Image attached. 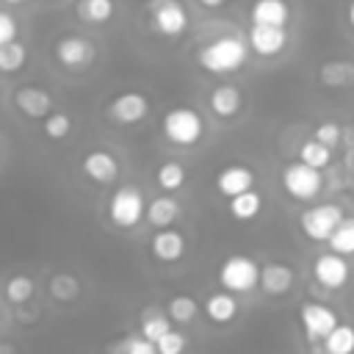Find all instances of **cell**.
I'll return each instance as SVG.
<instances>
[{"instance_id":"1","label":"cell","mask_w":354,"mask_h":354,"mask_svg":"<svg viewBox=\"0 0 354 354\" xmlns=\"http://www.w3.org/2000/svg\"><path fill=\"white\" fill-rule=\"evenodd\" d=\"M246 58H249V44L243 41V36H235V33L216 36L196 50L199 69H205L210 75H230V72L241 69L246 64Z\"/></svg>"},{"instance_id":"2","label":"cell","mask_w":354,"mask_h":354,"mask_svg":"<svg viewBox=\"0 0 354 354\" xmlns=\"http://www.w3.org/2000/svg\"><path fill=\"white\" fill-rule=\"evenodd\" d=\"M160 133L169 144L177 147H191L205 136V119L196 108L191 105H174L163 113L160 119Z\"/></svg>"},{"instance_id":"3","label":"cell","mask_w":354,"mask_h":354,"mask_svg":"<svg viewBox=\"0 0 354 354\" xmlns=\"http://www.w3.org/2000/svg\"><path fill=\"white\" fill-rule=\"evenodd\" d=\"M147 17L149 28L163 39H180L191 25V14L180 0H147Z\"/></svg>"},{"instance_id":"4","label":"cell","mask_w":354,"mask_h":354,"mask_svg":"<svg viewBox=\"0 0 354 354\" xmlns=\"http://www.w3.org/2000/svg\"><path fill=\"white\" fill-rule=\"evenodd\" d=\"M147 216V199L138 185H122L108 199V218L119 230H133Z\"/></svg>"},{"instance_id":"5","label":"cell","mask_w":354,"mask_h":354,"mask_svg":"<svg viewBox=\"0 0 354 354\" xmlns=\"http://www.w3.org/2000/svg\"><path fill=\"white\" fill-rule=\"evenodd\" d=\"M279 180H282L285 194L290 199H296V202H310V199H315L324 191V171L321 169H313V166H307L301 160L288 163L282 169V177Z\"/></svg>"},{"instance_id":"6","label":"cell","mask_w":354,"mask_h":354,"mask_svg":"<svg viewBox=\"0 0 354 354\" xmlns=\"http://www.w3.org/2000/svg\"><path fill=\"white\" fill-rule=\"evenodd\" d=\"M260 282V266L252 257L243 254H230L218 266V285L230 293H249Z\"/></svg>"},{"instance_id":"7","label":"cell","mask_w":354,"mask_h":354,"mask_svg":"<svg viewBox=\"0 0 354 354\" xmlns=\"http://www.w3.org/2000/svg\"><path fill=\"white\" fill-rule=\"evenodd\" d=\"M147 113H149V97L144 91H136V88L113 94L105 105V119L119 124V127L138 124V122L147 119Z\"/></svg>"},{"instance_id":"8","label":"cell","mask_w":354,"mask_h":354,"mask_svg":"<svg viewBox=\"0 0 354 354\" xmlns=\"http://www.w3.org/2000/svg\"><path fill=\"white\" fill-rule=\"evenodd\" d=\"M343 216H346V210H343L337 202H321V205H313V207L301 210L299 227H301V232H304L310 241L326 243V238L332 235V230L340 224Z\"/></svg>"},{"instance_id":"9","label":"cell","mask_w":354,"mask_h":354,"mask_svg":"<svg viewBox=\"0 0 354 354\" xmlns=\"http://www.w3.org/2000/svg\"><path fill=\"white\" fill-rule=\"evenodd\" d=\"M313 279L318 288L324 290H340L348 285L351 279V263L346 254H337V252H326V254H318L315 263H313Z\"/></svg>"},{"instance_id":"10","label":"cell","mask_w":354,"mask_h":354,"mask_svg":"<svg viewBox=\"0 0 354 354\" xmlns=\"http://www.w3.org/2000/svg\"><path fill=\"white\" fill-rule=\"evenodd\" d=\"M299 324H301V332L310 343H321L337 324V313L329 307V304H321V301H304L299 307Z\"/></svg>"},{"instance_id":"11","label":"cell","mask_w":354,"mask_h":354,"mask_svg":"<svg viewBox=\"0 0 354 354\" xmlns=\"http://www.w3.org/2000/svg\"><path fill=\"white\" fill-rule=\"evenodd\" d=\"M53 55L64 69H86L88 64H94L97 58V47L94 41H88L86 36H75L66 33L53 44Z\"/></svg>"},{"instance_id":"12","label":"cell","mask_w":354,"mask_h":354,"mask_svg":"<svg viewBox=\"0 0 354 354\" xmlns=\"http://www.w3.org/2000/svg\"><path fill=\"white\" fill-rule=\"evenodd\" d=\"M246 44L254 55L274 58L288 47V30L279 25H254L252 22V28L246 33Z\"/></svg>"},{"instance_id":"13","label":"cell","mask_w":354,"mask_h":354,"mask_svg":"<svg viewBox=\"0 0 354 354\" xmlns=\"http://www.w3.org/2000/svg\"><path fill=\"white\" fill-rule=\"evenodd\" d=\"M80 171L97 185H111L119 177V160L108 149H88L80 158Z\"/></svg>"},{"instance_id":"14","label":"cell","mask_w":354,"mask_h":354,"mask_svg":"<svg viewBox=\"0 0 354 354\" xmlns=\"http://www.w3.org/2000/svg\"><path fill=\"white\" fill-rule=\"evenodd\" d=\"M207 108H210V113H213L216 119L230 122V119H235V116L241 113V108H243V94H241V88H238L235 83H218V86H213L210 94H207Z\"/></svg>"},{"instance_id":"15","label":"cell","mask_w":354,"mask_h":354,"mask_svg":"<svg viewBox=\"0 0 354 354\" xmlns=\"http://www.w3.org/2000/svg\"><path fill=\"white\" fill-rule=\"evenodd\" d=\"M11 100H14L17 111L22 116H28V119H44L53 111V94L47 88H41V86H30V83L19 86Z\"/></svg>"},{"instance_id":"16","label":"cell","mask_w":354,"mask_h":354,"mask_svg":"<svg viewBox=\"0 0 354 354\" xmlns=\"http://www.w3.org/2000/svg\"><path fill=\"white\" fill-rule=\"evenodd\" d=\"M296 285V268L288 263H266L260 266V282L257 288L266 296H285Z\"/></svg>"},{"instance_id":"17","label":"cell","mask_w":354,"mask_h":354,"mask_svg":"<svg viewBox=\"0 0 354 354\" xmlns=\"http://www.w3.org/2000/svg\"><path fill=\"white\" fill-rule=\"evenodd\" d=\"M254 188V171L249 166H241V163H232V166H224L218 174H216V191L221 196H238L243 191Z\"/></svg>"},{"instance_id":"18","label":"cell","mask_w":354,"mask_h":354,"mask_svg":"<svg viewBox=\"0 0 354 354\" xmlns=\"http://www.w3.org/2000/svg\"><path fill=\"white\" fill-rule=\"evenodd\" d=\"M149 249H152V257L158 263H177L185 254V235L180 230L166 227V230H160V232L152 235Z\"/></svg>"},{"instance_id":"19","label":"cell","mask_w":354,"mask_h":354,"mask_svg":"<svg viewBox=\"0 0 354 354\" xmlns=\"http://www.w3.org/2000/svg\"><path fill=\"white\" fill-rule=\"evenodd\" d=\"M249 19L254 25H279V28H285L290 22V6H288V0H252Z\"/></svg>"},{"instance_id":"20","label":"cell","mask_w":354,"mask_h":354,"mask_svg":"<svg viewBox=\"0 0 354 354\" xmlns=\"http://www.w3.org/2000/svg\"><path fill=\"white\" fill-rule=\"evenodd\" d=\"M318 80L326 88H348L354 86V61L348 58H329L318 66Z\"/></svg>"},{"instance_id":"21","label":"cell","mask_w":354,"mask_h":354,"mask_svg":"<svg viewBox=\"0 0 354 354\" xmlns=\"http://www.w3.org/2000/svg\"><path fill=\"white\" fill-rule=\"evenodd\" d=\"M205 315L213 321V324H230V321H235V315H238V310H241V304H238V299H235V293H230V290H216V293H210L207 299H205Z\"/></svg>"},{"instance_id":"22","label":"cell","mask_w":354,"mask_h":354,"mask_svg":"<svg viewBox=\"0 0 354 354\" xmlns=\"http://www.w3.org/2000/svg\"><path fill=\"white\" fill-rule=\"evenodd\" d=\"M227 213L235 221H254L263 213V194L249 188V191H243L238 196H230L227 199Z\"/></svg>"},{"instance_id":"23","label":"cell","mask_w":354,"mask_h":354,"mask_svg":"<svg viewBox=\"0 0 354 354\" xmlns=\"http://www.w3.org/2000/svg\"><path fill=\"white\" fill-rule=\"evenodd\" d=\"M152 227H158V230H166V227H171L177 218H180V202L174 199V196H169V194H163V196H155L152 202H147V216H144Z\"/></svg>"},{"instance_id":"24","label":"cell","mask_w":354,"mask_h":354,"mask_svg":"<svg viewBox=\"0 0 354 354\" xmlns=\"http://www.w3.org/2000/svg\"><path fill=\"white\" fill-rule=\"evenodd\" d=\"M75 14L86 25H105L116 14V6H113V0H77Z\"/></svg>"},{"instance_id":"25","label":"cell","mask_w":354,"mask_h":354,"mask_svg":"<svg viewBox=\"0 0 354 354\" xmlns=\"http://www.w3.org/2000/svg\"><path fill=\"white\" fill-rule=\"evenodd\" d=\"M47 290H50V296L55 301L69 304V301H75L80 296V279L75 274H69V271H55L50 277V282H47Z\"/></svg>"},{"instance_id":"26","label":"cell","mask_w":354,"mask_h":354,"mask_svg":"<svg viewBox=\"0 0 354 354\" xmlns=\"http://www.w3.org/2000/svg\"><path fill=\"white\" fill-rule=\"evenodd\" d=\"M321 354H354V326L351 324H337L321 340Z\"/></svg>"},{"instance_id":"27","label":"cell","mask_w":354,"mask_h":354,"mask_svg":"<svg viewBox=\"0 0 354 354\" xmlns=\"http://www.w3.org/2000/svg\"><path fill=\"white\" fill-rule=\"evenodd\" d=\"M329 249L337 254H354V216H343L340 224L332 230V235L326 238Z\"/></svg>"},{"instance_id":"28","label":"cell","mask_w":354,"mask_h":354,"mask_svg":"<svg viewBox=\"0 0 354 354\" xmlns=\"http://www.w3.org/2000/svg\"><path fill=\"white\" fill-rule=\"evenodd\" d=\"M185 166L183 163H177V160H166V163H160L158 166V171H155V183H158V188H163L166 194H171V191H180L183 185H185Z\"/></svg>"},{"instance_id":"29","label":"cell","mask_w":354,"mask_h":354,"mask_svg":"<svg viewBox=\"0 0 354 354\" xmlns=\"http://www.w3.org/2000/svg\"><path fill=\"white\" fill-rule=\"evenodd\" d=\"M196 313H199V304H196V299L188 296V293H177V296H171V299L166 301V315H169L174 324H191V321L196 318Z\"/></svg>"},{"instance_id":"30","label":"cell","mask_w":354,"mask_h":354,"mask_svg":"<svg viewBox=\"0 0 354 354\" xmlns=\"http://www.w3.org/2000/svg\"><path fill=\"white\" fill-rule=\"evenodd\" d=\"M299 160L301 163H307V166H313V169H326L329 166V160H332V149L326 147V144H321V141H315V138H307L301 147H299Z\"/></svg>"},{"instance_id":"31","label":"cell","mask_w":354,"mask_h":354,"mask_svg":"<svg viewBox=\"0 0 354 354\" xmlns=\"http://www.w3.org/2000/svg\"><path fill=\"white\" fill-rule=\"evenodd\" d=\"M25 61H28V47L22 44V41H8V44H3L0 47V72L3 75H14V72H19L22 66H25Z\"/></svg>"},{"instance_id":"32","label":"cell","mask_w":354,"mask_h":354,"mask_svg":"<svg viewBox=\"0 0 354 354\" xmlns=\"http://www.w3.org/2000/svg\"><path fill=\"white\" fill-rule=\"evenodd\" d=\"M41 133L50 141H64L72 133V116L66 111H50L44 116V122H41Z\"/></svg>"},{"instance_id":"33","label":"cell","mask_w":354,"mask_h":354,"mask_svg":"<svg viewBox=\"0 0 354 354\" xmlns=\"http://www.w3.org/2000/svg\"><path fill=\"white\" fill-rule=\"evenodd\" d=\"M33 290H36L33 279H30V277H25V274H17V277H11V279L6 282L3 296H6V301H11V304H17V307H19V304H28V301H30Z\"/></svg>"},{"instance_id":"34","label":"cell","mask_w":354,"mask_h":354,"mask_svg":"<svg viewBox=\"0 0 354 354\" xmlns=\"http://www.w3.org/2000/svg\"><path fill=\"white\" fill-rule=\"evenodd\" d=\"M171 329V318L166 315V313H158V310H149V313H144L141 315V332L138 335H144L147 340H158V337H163L166 332Z\"/></svg>"},{"instance_id":"35","label":"cell","mask_w":354,"mask_h":354,"mask_svg":"<svg viewBox=\"0 0 354 354\" xmlns=\"http://www.w3.org/2000/svg\"><path fill=\"white\" fill-rule=\"evenodd\" d=\"M155 348H158V354H185L188 337L180 329H169L163 337L155 340Z\"/></svg>"},{"instance_id":"36","label":"cell","mask_w":354,"mask_h":354,"mask_svg":"<svg viewBox=\"0 0 354 354\" xmlns=\"http://www.w3.org/2000/svg\"><path fill=\"white\" fill-rule=\"evenodd\" d=\"M116 351H119V354H158L155 343L147 340L144 335H127L124 340H119Z\"/></svg>"},{"instance_id":"37","label":"cell","mask_w":354,"mask_h":354,"mask_svg":"<svg viewBox=\"0 0 354 354\" xmlns=\"http://www.w3.org/2000/svg\"><path fill=\"white\" fill-rule=\"evenodd\" d=\"M313 138L315 141H321V144H326L329 149H335L337 144H340V138H343V127L337 124V122H321L318 127H315V133H313Z\"/></svg>"},{"instance_id":"38","label":"cell","mask_w":354,"mask_h":354,"mask_svg":"<svg viewBox=\"0 0 354 354\" xmlns=\"http://www.w3.org/2000/svg\"><path fill=\"white\" fill-rule=\"evenodd\" d=\"M17 33H19L17 19H14L8 11H0V47H3V44H8V41H14V39H17Z\"/></svg>"},{"instance_id":"39","label":"cell","mask_w":354,"mask_h":354,"mask_svg":"<svg viewBox=\"0 0 354 354\" xmlns=\"http://www.w3.org/2000/svg\"><path fill=\"white\" fill-rule=\"evenodd\" d=\"M199 3H202L205 8H221V6L227 3V0H199Z\"/></svg>"},{"instance_id":"40","label":"cell","mask_w":354,"mask_h":354,"mask_svg":"<svg viewBox=\"0 0 354 354\" xmlns=\"http://www.w3.org/2000/svg\"><path fill=\"white\" fill-rule=\"evenodd\" d=\"M346 17H348V25L354 28V0H351V3L346 6Z\"/></svg>"},{"instance_id":"41","label":"cell","mask_w":354,"mask_h":354,"mask_svg":"<svg viewBox=\"0 0 354 354\" xmlns=\"http://www.w3.org/2000/svg\"><path fill=\"white\" fill-rule=\"evenodd\" d=\"M346 166L354 171V149H348V155H346Z\"/></svg>"},{"instance_id":"42","label":"cell","mask_w":354,"mask_h":354,"mask_svg":"<svg viewBox=\"0 0 354 354\" xmlns=\"http://www.w3.org/2000/svg\"><path fill=\"white\" fill-rule=\"evenodd\" d=\"M0 354H14V348H11V346H6V343H0Z\"/></svg>"},{"instance_id":"43","label":"cell","mask_w":354,"mask_h":354,"mask_svg":"<svg viewBox=\"0 0 354 354\" xmlns=\"http://www.w3.org/2000/svg\"><path fill=\"white\" fill-rule=\"evenodd\" d=\"M3 3H8V6H17V3H22V0H3Z\"/></svg>"},{"instance_id":"44","label":"cell","mask_w":354,"mask_h":354,"mask_svg":"<svg viewBox=\"0 0 354 354\" xmlns=\"http://www.w3.org/2000/svg\"><path fill=\"white\" fill-rule=\"evenodd\" d=\"M351 138H354V127H351Z\"/></svg>"}]
</instances>
